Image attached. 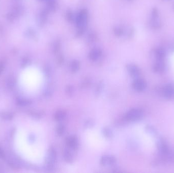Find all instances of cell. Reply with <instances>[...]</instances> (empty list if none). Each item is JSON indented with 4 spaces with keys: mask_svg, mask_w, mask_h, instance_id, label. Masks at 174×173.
Wrapping results in <instances>:
<instances>
[{
    "mask_svg": "<svg viewBox=\"0 0 174 173\" xmlns=\"http://www.w3.org/2000/svg\"><path fill=\"white\" fill-rule=\"evenodd\" d=\"M76 22L78 28L76 36L80 37L85 32L88 22V13L86 10H82L79 12L76 17Z\"/></svg>",
    "mask_w": 174,
    "mask_h": 173,
    "instance_id": "6da1fadb",
    "label": "cell"
},
{
    "mask_svg": "<svg viewBox=\"0 0 174 173\" xmlns=\"http://www.w3.org/2000/svg\"><path fill=\"white\" fill-rule=\"evenodd\" d=\"M143 115L144 113L142 110L139 109H133L126 113L125 118L128 122H136L142 118Z\"/></svg>",
    "mask_w": 174,
    "mask_h": 173,
    "instance_id": "7a4b0ae2",
    "label": "cell"
},
{
    "mask_svg": "<svg viewBox=\"0 0 174 173\" xmlns=\"http://www.w3.org/2000/svg\"><path fill=\"white\" fill-rule=\"evenodd\" d=\"M57 159V153L55 149L51 148L48 152L46 157V167L49 170L53 169Z\"/></svg>",
    "mask_w": 174,
    "mask_h": 173,
    "instance_id": "3957f363",
    "label": "cell"
},
{
    "mask_svg": "<svg viewBox=\"0 0 174 173\" xmlns=\"http://www.w3.org/2000/svg\"><path fill=\"white\" fill-rule=\"evenodd\" d=\"M162 94L165 99L168 100L174 99V84L171 83L164 86L162 91Z\"/></svg>",
    "mask_w": 174,
    "mask_h": 173,
    "instance_id": "277c9868",
    "label": "cell"
},
{
    "mask_svg": "<svg viewBox=\"0 0 174 173\" xmlns=\"http://www.w3.org/2000/svg\"><path fill=\"white\" fill-rule=\"evenodd\" d=\"M147 86V84L145 80L142 79H136L133 83V87L137 92H143Z\"/></svg>",
    "mask_w": 174,
    "mask_h": 173,
    "instance_id": "5b68a950",
    "label": "cell"
},
{
    "mask_svg": "<svg viewBox=\"0 0 174 173\" xmlns=\"http://www.w3.org/2000/svg\"><path fill=\"white\" fill-rule=\"evenodd\" d=\"M116 162V159L114 156L105 155L101 159V163L103 166H113Z\"/></svg>",
    "mask_w": 174,
    "mask_h": 173,
    "instance_id": "8992f818",
    "label": "cell"
},
{
    "mask_svg": "<svg viewBox=\"0 0 174 173\" xmlns=\"http://www.w3.org/2000/svg\"><path fill=\"white\" fill-rule=\"evenodd\" d=\"M66 144L70 149H76L79 145L77 138L75 136H69L66 139Z\"/></svg>",
    "mask_w": 174,
    "mask_h": 173,
    "instance_id": "52a82bcc",
    "label": "cell"
},
{
    "mask_svg": "<svg viewBox=\"0 0 174 173\" xmlns=\"http://www.w3.org/2000/svg\"><path fill=\"white\" fill-rule=\"evenodd\" d=\"M49 10L48 9L43 10L41 12L38 17L37 23L40 27H42L46 23L48 17Z\"/></svg>",
    "mask_w": 174,
    "mask_h": 173,
    "instance_id": "ba28073f",
    "label": "cell"
},
{
    "mask_svg": "<svg viewBox=\"0 0 174 173\" xmlns=\"http://www.w3.org/2000/svg\"><path fill=\"white\" fill-rule=\"evenodd\" d=\"M127 70L131 77L134 78L138 77L140 74V69L134 64H130L127 66Z\"/></svg>",
    "mask_w": 174,
    "mask_h": 173,
    "instance_id": "9c48e42d",
    "label": "cell"
},
{
    "mask_svg": "<svg viewBox=\"0 0 174 173\" xmlns=\"http://www.w3.org/2000/svg\"><path fill=\"white\" fill-rule=\"evenodd\" d=\"M153 71L155 73H161L165 70V65L163 60H157V62L153 66Z\"/></svg>",
    "mask_w": 174,
    "mask_h": 173,
    "instance_id": "30bf717a",
    "label": "cell"
},
{
    "mask_svg": "<svg viewBox=\"0 0 174 173\" xmlns=\"http://www.w3.org/2000/svg\"><path fill=\"white\" fill-rule=\"evenodd\" d=\"M101 55H102V51L100 49H93L90 53V59L93 61H95L100 57Z\"/></svg>",
    "mask_w": 174,
    "mask_h": 173,
    "instance_id": "8fae6325",
    "label": "cell"
},
{
    "mask_svg": "<svg viewBox=\"0 0 174 173\" xmlns=\"http://www.w3.org/2000/svg\"><path fill=\"white\" fill-rule=\"evenodd\" d=\"M157 16L158 15L157 12L154 10V11L153 12L152 19H151V26L155 29L159 28L160 26V23L159 20H158Z\"/></svg>",
    "mask_w": 174,
    "mask_h": 173,
    "instance_id": "7c38bea8",
    "label": "cell"
},
{
    "mask_svg": "<svg viewBox=\"0 0 174 173\" xmlns=\"http://www.w3.org/2000/svg\"><path fill=\"white\" fill-rule=\"evenodd\" d=\"M64 158L68 163H71L74 160V155L69 149H66L64 152Z\"/></svg>",
    "mask_w": 174,
    "mask_h": 173,
    "instance_id": "4fadbf2b",
    "label": "cell"
},
{
    "mask_svg": "<svg viewBox=\"0 0 174 173\" xmlns=\"http://www.w3.org/2000/svg\"><path fill=\"white\" fill-rule=\"evenodd\" d=\"M155 56L157 60H163L166 56L165 51L163 49H158L156 51Z\"/></svg>",
    "mask_w": 174,
    "mask_h": 173,
    "instance_id": "5bb4252c",
    "label": "cell"
},
{
    "mask_svg": "<svg viewBox=\"0 0 174 173\" xmlns=\"http://www.w3.org/2000/svg\"><path fill=\"white\" fill-rule=\"evenodd\" d=\"M11 12L14 15L15 17H16V19L22 14V13L23 12V8L22 6H16L14 7L12 11Z\"/></svg>",
    "mask_w": 174,
    "mask_h": 173,
    "instance_id": "9a60e30c",
    "label": "cell"
},
{
    "mask_svg": "<svg viewBox=\"0 0 174 173\" xmlns=\"http://www.w3.org/2000/svg\"><path fill=\"white\" fill-rule=\"evenodd\" d=\"M15 78L12 76L9 77L7 79L6 84L8 89H13V87H15Z\"/></svg>",
    "mask_w": 174,
    "mask_h": 173,
    "instance_id": "2e32d148",
    "label": "cell"
},
{
    "mask_svg": "<svg viewBox=\"0 0 174 173\" xmlns=\"http://www.w3.org/2000/svg\"><path fill=\"white\" fill-rule=\"evenodd\" d=\"M66 114L64 111H59L57 112V113L55 115V119L57 121H62L66 117Z\"/></svg>",
    "mask_w": 174,
    "mask_h": 173,
    "instance_id": "e0dca14e",
    "label": "cell"
},
{
    "mask_svg": "<svg viewBox=\"0 0 174 173\" xmlns=\"http://www.w3.org/2000/svg\"><path fill=\"white\" fill-rule=\"evenodd\" d=\"M102 133L104 136L108 139H111L113 137V133L112 130L110 128L108 127H105L103 129Z\"/></svg>",
    "mask_w": 174,
    "mask_h": 173,
    "instance_id": "ac0fdd59",
    "label": "cell"
},
{
    "mask_svg": "<svg viewBox=\"0 0 174 173\" xmlns=\"http://www.w3.org/2000/svg\"><path fill=\"white\" fill-rule=\"evenodd\" d=\"M17 104L22 106H27L31 104L32 102L29 100L23 98H19L17 99Z\"/></svg>",
    "mask_w": 174,
    "mask_h": 173,
    "instance_id": "d6986e66",
    "label": "cell"
},
{
    "mask_svg": "<svg viewBox=\"0 0 174 173\" xmlns=\"http://www.w3.org/2000/svg\"><path fill=\"white\" fill-rule=\"evenodd\" d=\"M79 69V62L78 60H74L72 61V63H71L70 69L71 71L73 73H75Z\"/></svg>",
    "mask_w": 174,
    "mask_h": 173,
    "instance_id": "ffe728a7",
    "label": "cell"
},
{
    "mask_svg": "<svg viewBox=\"0 0 174 173\" xmlns=\"http://www.w3.org/2000/svg\"><path fill=\"white\" fill-rule=\"evenodd\" d=\"M25 36L29 39H34L36 37V33L33 29H28L25 32Z\"/></svg>",
    "mask_w": 174,
    "mask_h": 173,
    "instance_id": "44dd1931",
    "label": "cell"
},
{
    "mask_svg": "<svg viewBox=\"0 0 174 173\" xmlns=\"http://www.w3.org/2000/svg\"><path fill=\"white\" fill-rule=\"evenodd\" d=\"M1 117L5 120H10L13 118V114L9 112H3L1 114Z\"/></svg>",
    "mask_w": 174,
    "mask_h": 173,
    "instance_id": "7402d4cb",
    "label": "cell"
},
{
    "mask_svg": "<svg viewBox=\"0 0 174 173\" xmlns=\"http://www.w3.org/2000/svg\"><path fill=\"white\" fill-rule=\"evenodd\" d=\"M65 131V127L63 125H60L58 126L57 128V133L59 136H61L63 134Z\"/></svg>",
    "mask_w": 174,
    "mask_h": 173,
    "instance_id": "603a6c76",
    "label": "cell"
},
{
    "mask_svg": "<svg viewBox=\"0 0 174 173\" xmlns=\"http://www.w3.org/2000/svg\"><path fill=\"white\" fill-rule=\"evenodd\" d=\"M66 18L69 22H72L74 19V13H72L71 11H68L66 13Z\"/></svg>",
    "mask_w": 174,
    "mask_h": 173,
    "instance_id": "cb8c5ba5",
    "label": "cell"
},
{
    "mask_svg": "<svg viewBox=\"0 0 174 173\" xmlns=\"http://www.w3.org/2000/svg\"><path fill=\"white\" fill-rule=\"evenodd\" d=\"M9 165L13 169H19V164L16 163V161L14 160H11L9 161Z\"/></svg>",
    "mask_w": 174,
    "mask_h": 173,
    "instance_id": "d4e9b609",
    "label": "cell"
},
{
    "mask_svg": "<svg viewBox=\"0 0 174 173\" xmlns=\"http://www.w3.org/2000/svg\"><path fill=\"white\" fill-rule=\"evenodd\" d=\"M94 125V122L93 120L90 119V120H87L86 122H85L84 126L87 129V128H91V127H93Z\"/></svg>",
    "mask_w": 174,
    "mask_h": 173,
    "instance_id": "484cf974",
    "label": "cell"
},
{
    "mask_svg": "<svg viewBox=\"0 0 174 173\" xmlns=\"http://www.w3.org/2000/svg\"><path fill=\"white\" fill-rule=\"evenodd\" d=\"M114 33H115L116 36L119 37V36L122 35L123 34V29H121V27H117L114 30Z\"/></svg>",
    "mask_w": 174,
    "mask_h": 173,
    "instance_id": "4316f807",
    "label": "cell"
},
{
    "mask_svg": "<svg viewBox=\"0 0 174 173\" xmlns=\"http://www.w3.org/2000/svg\"><path fill=\"white\" fill-rule=\"evenodd\" d=\"M146 130H147V132L151 134H156L155 129H154V127L151 126H147L146 127Z\"/></svg>",
    "mask_w": 174,
    "mask_h": 173,
    "instance_id": "83f0119b",
    "label": "cell"
},
{
    "mask_svg": "<svg viewBox=\"0 0 174 173\" xmlns=\"http://www.w3.org/2000/svg\"><path fill=\"white\" fill-rule=\"evenodd\" d=\"M103 87H104L103 83L100 82L97 86L96 89V94L97 95H99L101 93L102 89H103Z\"/></svg>",
    "mask_w": 174,
    "mask_h": 173,
    "instance_id": "f1b7e54d",
    "label": "cell"
},
{
    "mask_svg": "<svg viewBox=\"0 0 174 173\" xmlns=\"http://www.w3.org/2000/svg\"><path fill=\"white\" fill-rule=\"evenodd\" d=\"M30 63V60H29V58L27 57H24L22 61V66L23 67H25L28 65H29Z\"/></svg>",
    "mask_w": 174,
    "mask_h": 173,
    "instance_id": "f546056e",
    "label": "cell"
},
{
    "mask_svg": "<svg viewBox=\"0 0 174 173\" xmlns=\"http://www.w3.org/2000/svg\"><path fill=\"white\" fill-rule=\"evenodd\" d=\"M61 44L59 42H56L53 46V50L55 53H57L60 50Z\"/></svg>",
    "mask_w": 174,
    "mask_h": 173,
    "instance_id": "4dcf8cb0",
    "label": "cell"
},
{
    "mask_svg": "<svg viewBox=\"0 0 174 173\" xmlns=\"http://www.w3.org/2000/svg\"><path fill=\"white\" fill-rule=\"evenodd\" d=\"M96 36H95V34H90L88 36V39L89 40L90 42H94L95 40H96Z\"/></svg>",
    "mask_w": 174,
    "mask_h": 173,
    "instance_id": "1f68e13d",
    "label": "cell"
},
{
    "mask_svg": "<svg viewBox=\"0 0 174 173\" xmlns=\"http://www.w3.org/2000/svg\"><path fill=\"white\" fill-rule=\"evenodd\" d=\"M5 68V64L4 62H0V75L1 74L2 72H3L4 69Z\"/></svg>",
    "mask_w": 174,
    "mask_h": 173,
    "instance_id": "d6a6232c",
    "label": "cell"
},
{
    "mask_svg": "<svg viewBox=\"0 0 174 173\" xmlns=\"http://www.w3.org/2000/svg\"><path fill=\"white\" fill-rule=\"evenodd\" d=\"M67 92L68 94H71L73 93V88L71 86H69L67 88Z\"/></svg>",
    "mask_w": 174,
    "mask_h": 173,
    "instance_id": "836d02e7",
    "label": "cell"
},
{
    "mask_svg": "<svg viewBox=\"0 0 174 173\" xmlns=\"http://www.w3.org/2000/svg\"><path fill=\"white\" fill-rule=\"evenodd\" d=\"M0 157L3 159H5V157L4 152H3V150L1 148H0Z\"/></svg>",
    "mask_w": 174,
    "mask_h": 173,
    "instance_id": "e575fe53",
    "label": "cell"
},
{
    "mask_svg": "<svg viewBox=\"0 0 174 173\" xmlns=\"http://www.w3.org/2000/svg\"><path fill=\"white\" fill-rule=\"evenodd\" d=\"M29 140L31 141H34L35 140V138L34 136L33 135H31L30 137H29Z\"/></svg>",
    "mask_w": 174,
    "mask_h": 173,
    "instance_id": "d590c367",
    "label": "cell"
},
{
    "mask_svg": "<svg viewBox=\"0 0 174 173\" xmlns=\"http://www.w3.org/2000/svg\"><path fill=\"white\" fill-rule=\"evenodd\" d=\"M39 1H43V0H39Z\"/></svg>",
    "mask_w": 174,
    "mask_h": 173,
    "instance_id": "8d00e7d4",
    "label": "cell"
}]
</instances>
